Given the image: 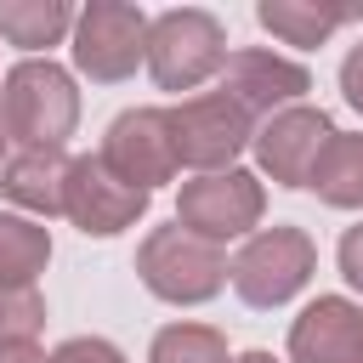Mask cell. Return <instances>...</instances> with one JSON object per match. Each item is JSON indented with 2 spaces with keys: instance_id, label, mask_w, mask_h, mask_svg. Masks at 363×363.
<instances>
[{
  "instance_id": "20",
  "label": "cell",
  "mask_w": 363,
  "mask_h": 363,
  "mask_svg": "<svg viewBox=\"0 0 363 363\" xmlns=\"http://www.w3.org/2000/svg\"><path fill=\"white\" fill-rule=\"evenodd\" d=\"M45 363H125V352L113 340H102V335H74V340L51 346Z\"/></svg>"
},
{
  "instance_id": "9",
  "label": "cell",
  "mask_w": 363,
  "mask_h": 363,
  "mask_svg": "<svg viewBox=\"0 0 363 363\" xmlns=\"http://www.w3.org/2000/svg\"><path fill=\"white\" fill-rule=\"evenodd\" d=\"M329 136H335V119L323 108H312V102H295V108H278V113L255 119L250 147H255L261 176H272L278 187H306L318 153L329 147Z\"/></svg>"
},
{
  "instance_id": "18",
  "label": "cell",
  "mask_w": 363,
  "mask_h": 363,
  "mask_svg": "<svg viewBox=\"0 0 363 363\" xmlns=\"http://www.w3.org/2000/svg\"><path fill=\"white\" fill-rule=\"evenodd\" d=\"M227 335L210 323H164L147 346V363H227Z\"/></svg>"
},
{
  "instance_id": "14",
  "label": "cell",
  "mask_w": 363,
  "mask_h": 363,
  "mask_svg": "<svg viewBox=\"0 0 363 363\" xmlns=\"http://www.w3.org/2000/svg\"><path fill=\"white\" fill-rule=\"evenodd\" d=\"M352 17H363V11H352V6H306V0H261L255 6V23L267 34H278L284 45H301V51H318Z\"/></svg>"
},
{
  "instance_id": "17",
  "label": "cell",
  "mask_w": 363,
  "mask_h": 363,
  "mask_svg": "<svg viewBox=\"0 0 363 363\" xmlns=\"http://www.w3.org/2000/svg\"><path fill=\"white\" fill-rule=\"evenodd\" d=\"M51 261V227L17 210H0V289L11 284H40Z\"/></svg>"
},
{
  "instance_id": "21",
  "label": "cell",
  "mask_w": 363,
  "mask_h": 363,
  "mask_svg": "<svg viewBox=\"0 0 363 363\" xmlns=\"http://www.w3.org/2000/svg\"><path fill=\"white\" fill-rule=\"evenodd\" d=\"M335 261H340V278H346V284L363 295V221L340 233V250H335Z\"/></svg>"
},
{
  "instance_id": "2",
  "label": "cell",
  "mask_w": 363,
  "mask_h": 363,
  "mask_svg": "<svg viewBox=\"0 0 363 363\" xmlns=\"http://www.w3.org/2000/svg\"><path fill=\"white\" fill-rule=\"evenodd\" d=\"M318 272V244L306 227L295 221H272V227H255L238 255L227 261V284L238 289L244 306L255 312H272V306H289Z\"/></svg>"
},
{
  "instance_id": "8",
  "label": "cell",
  "mask_w": 363,
  "mask_h": 363,
  "mask_svg": "<svg viewBox=\"0 0 363 363\" xmlns=\"http://www.w3.org/2000/svg\"><path fill=\"white\" fill-rule=\"evenodd\" d=\"M96 159H102L125 187H142V193L176 182L182 164H176V142H170V113H164V108H125V113L102 130Z\"/></svg>"
},
{
  "instance_id": "10",
  "label": "cell",
  "mask_w": 363,
  "mask_h": 363,
  "mask_svg": "<svg viewBox=\"0 0 363 363\" xmlns=\"http://www.w3.org/2000/svg\"><path fill=\"white\" fill-rule=\"evenodd\" d=\"M153 193L125 187L96 153H79L68 164V187H62V216L85 233V238H119L125 227H136L147 216Z\"/></svg>"
},
{
  "instance_id": "12",
  "label": "cell",
  "mask_w": 363,
  "mask_h": 363,
  "mask_svg": "<svg viewBox=\"0 0 363 363\" xmlns=\"http://www.w3.org/2000/svg\"><path fill=\"white\" fill-rule=\"evenodd\" d=\"M289 363H363V301L318 295L289 323Z\"/></svg>"
},
{
  "instance_id": "7",
  "label": "cell",
  "mask_w": 363,
  "mask_h": 363,
  "mask_svg": "<svg viewBox=\"0 0 363 363\" xmlns=\"http://www.w3.org/2000/svg\"><path fill=\"white\" fill-rule=\"evenodd\" d=\"M170 113V142H176V164L210 176V170H233V159L250 147V130L255 119L221 96V91H199V96H182Z\"/></svg>"
},
{
  "instance_id": "23",
  "label": "cell",
  "mask_w": 363,
  "mask_h": 363,
  "mask_svg": "<svg viewBox=\"0 0 363 363\" xmlns=\"http://www.w3.org/2000/svg\"><path fill=\"white\" fill-rule=\"evenodd\" d=\"M0 363H45V352L34 340H0Z\"/></svg>"
},
{
  "instance_id": "4",
  "label": "cell",
  "mask_w": 363,
  "mask_h": 363,
  "mask_svg": "<svg viewBox=\"0 0 363 363\" xmlns=\"http://www.w3.org/2000/svg\"><path fill=\"white\" fill-rule=\"evenodd\" d=\"M136 278L147 284V295L170 306H204L227 289V250L170 221L136 244Z\"/></svg>"
},
{
  "instance_id": "16",
  "label": "cell",
  "mask_w": 363,
  "mask_h": 363,
  "mask_svg": "<svg viewBox=\"0 0 363 363\" xmlns=\"http://www.w3.org/2000/svg\"><path fill=\"white\" fill-rule=\"evenodd\" d=\"M329 210H363V130H335L306 182Z\"/></svg>"
},
{
  "instance_id": "22",
  "label": "cell",
  "mask_w": 363,
  "mask_h": 363,
  "mask_svg": "<svg viewBox=\"0 0 363 363\" xmlns=\"http://www.w3.org/2000/svg\"><path fill=\"white\" fill-rule=\"evenodd\" d=\"M340 91H346V102L363 113V40L340 57Z\"/></svg>"
},
{
  "instance_id": "1",
  "label": "cell",
  "mask_w": 363,
  "mask_h": 363,
  "mask_svg": "<svg viewBox=\"0 0 363 363\" xmlns=\"http://www.w3.org/2000/svg\"><path fill=\"white\" fill-rule=\"evenodd\" d=\"M79 125V85L51 57H23L0 74V130L17 147H62Z\"/></svg>"
},
{
  "instance_id": "24",
  "label": "cell",
  "mask_w": 363,
  "mask_h": 363,
  "mask_svg": "<svg viewBox=\"0 0 363 363\" xmlns=\"http://www.w3.org/2000/svg\"><path fill=\"white\" fill-rule=\"evenodd\" d=\"M227 363H284V357H272V352H261V346H250V352H238V357H227Z\"/></svg>"
},
{
  "instance_id": "25",
  "label": "cell",
  "mask_w": 363,
  "mask_h": 363,
  "mask_svg": "<svg viewBox=\"0 0 363 363\" xmlns=\"http://www.w3.org/2000/svg\"><path fill=\"white\" fill-rule=\"evenodd\" d=\"M6 147H11V136H6V130H0V164H6Z\"/></svg>"
},
{
  "instance_id": "5",
  "label": "cell",
  "mask_w": 363,
  "mask_h": 363,
  "mask_svg": "<svg viewBox=\"0 0 363 363\" xmlns=\"http://www.w3.org/2000/svg\"><path fill=\"white\" fill-rule=\"evenodd\" d=\"M68 57L91 85H119L147 57V11L130 0H91L74 11Z\"/></svg>"
},
{
  "instance_id": "3",
  "label": "cell",
  "mask_w": 363,
  "mask_h": 363,
  "mask_svg": "<svg viewBox=\"0 0 363 363\" xmlns=\"http://www.w3.org/2000/svg\"><path fill=\"white\" fill-rule=\"evenodd\" d=\"M147 74L159 91H199L227 62V28L204 6H170L147 17Z\"/></svg>"
},
{
  "instance_id": "15",
  "label": "cell",
  "mask_w": 363,
  "mask_h": 363,
  "mask_svg": "<svg viewBox=\"0 0 363 363\" xmlns=\"http://www.w3.org/2000/svg\"><path fill=\"white\" fill-rule=\"evenodd\" d=\"M74 34V6L68 0H0V40L40 57Z\"/></svg>"
},
{
  "instance_id": "11",
  "label": "cell",
  "mask_w": 363,
  "mask_h": 363,
  "mask_svg": "<svg viewBox=\"0 0 363 363\" xmlns=\"http://www.w3.org/2000/svg\"><path fill=\"white\" fill-rule=\"evenodd\" d=\"M306 91H312V68L284 51L244 45V51H227V62H221V96H233L250 119L295 108V102H306Z\"/></svg>"
},
{
  "instance_id": "6",
  "label": "cell",
  "mask_w": 363,
  "mask_h": 363,
  "mask_svg": "<svg viewBox=\"0 0 363 363\" xmlns=\"http://www.w3.org/2000/svg\"><path fill=\"white\" fill-rule=\"evenodd\" d=\"M267 216V182L255 170H210L182 182L176 193V227H187L193 238H210L227 250V238H250Z\"/></svg>"
},
{
  "instance_id": "13",
  "label": "cell",
  "mask_w": 363,
  "mask_h": 363,
  "mask_svg": "<svg viewBox=\"0 0 363 363\" xmlns=\"http://www.w3.org/2000/svg\"><path fill=\"white\" fill-rule=\"evenodd\" d=\"M68 153L62 147H17L0 164V193L17 204V216H62V187H68Z\"/></svg>"
},
{
  "instance_id": "19",
  "label": "cell",
  "mask_w": 363,
  "mask_h": 363,
  "mask_svg": "<svg viewBox=\"0 0 363 363\" xmlns=\"http://www.w3.org/2000/svg\"><path fill=\"white\" fill-rule=\"evenodd\" d=\"M40 329H45V295H40V284L0 289V340H40Z\"/></svg>"
}]
</instances>
